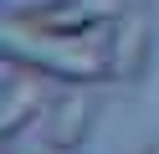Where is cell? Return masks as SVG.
Here are the masks:
<instances>
[{"label": "cell", "mask_w": 159, "mask_h": 154, "mask_svg": "<svg viewBox=\"0 0 159 154\" xmlns=\"http://www.w3.org/2000/svg\"><path fill=\"white\" fill-rule=\"evenodd\" d=\"M0 51L5 62L36 72V77H52L67 82V87H87V82L108 77V57L103 51H87V46H67V36H46V31H31L21 21L5 16V36H0Z\"/></svg>", "instance_id": "6da1fadb"}, {"label": "cell", "mask_w": 159, "mask_h": 154, "mask_svg": "<svg viewBox=\"0 0 159 154\" xmlns=\"http://www.w3.org/2000/svg\"><path fill=\"white\" fill-rule=\"evenodd\" d=\"M108 77L113 82H139L149 72V57H154V21H149L144 5H123L108 16Z\"/></svg>", "instance_id": "7a4b0ae2"}, {"label": "cell", "mask_w": 159, "mask_h": 154, "mask_svg": "<svg viewBox=\"0 0 159 154\" xmlns=\"http://www.w3.org/2000/svg\"><path fill=\"white\" fill-rule=\"evenodd\" d=\"M93 118H98V108H93V98H87L82 87L57 92V98L46 103V113H41L46 149H52V154H77L87 144V133H93Z\"/></svg>", "instance_id": "3957f363"}, {"label": "cell", "mask_w": 159, "mask_h": 154, "mask_svg": "<svg viewBox=\"0 0 159 154\" xmlns=\"http://www.w3.org/2000/svg\"><path fill=\"white\" fill-rule=\"evenodd\" d=\"M11 21H21L31 31H46V36L77 41L103 21V5H93V0H31V5H11Z\"/></svg>", "instance_id": "277c9868"}, {"label": "cell", "mask_w": 159, "mask_h": 154, "mask_svg": "<svg viewBox=\"0 0 159 154\" xmlns=\"http://www.w3.org/2000/svg\"><path fill=\"white\" fill-rule=\"evenodd\" d=\"M46 103H52V98H41L31 82H5V103H0V139L16 144V133H21L36 113H46Z\"/></svg>", "instance_id": "5b68a950"}, {"label": "cell", "mask_w": 159, "mask_h": 154, "mask_svg": "<svg viewBox=\"0 0 159 154\" xmlns=\"http://www.w3.org/2000/svg\"><path fill=\"white\" fill-rule=\"evenodd\" d=\"M144 154H159V144H149V149H144Z\"/></svg>", "instance_id": "8992f818"}, {"label": "cell", "mask_w": 159, "mask_h": 154, "mask_svg": "<svg viewBox=\"0 0 159 154\" xmlns=\"http://www.w3.org/2000/svg\"><path fill=\"white\" fill-rule=\"evenodd\" d=\"M5 154H16V149H5Z\"/></svg>", "instance_id": "52a82bcc"}]
</instances>
